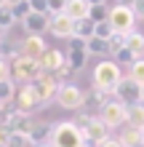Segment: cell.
<instances>
[{
    "label": "cell",
    "instance_id": "4",
    "mask_svg": "<svg viewBox=\"0 0 144 147\" xmlns=\"http://www.w3.org/2000/svg\"><path fill=\"white\" fill-rule=\"evenodd\" d=\"M11 75H13L19 83H24V86H32V83H35L40 75H43V70H40V64L35 62V59L16 56L13 62H11Z\"/></svg>",
    "mask_w": 144,
    "mask_h": 147
},
{
    "label": "cell",
    "instance_id": "30",
    "mask_svg": "<svg viewBox=\"0 0 144 147\" xmlns=\"http://www.w3.org/2000/svg\"><path fill=\"white\" fill-rule=\"evenodd\" d=\"M5 147H29V136H24V134H8V144Z\"/></svg>",
    "mask_w": 144,
    "mask_h": 147
},
{
    "label": "cell",
    "instance_id": "11",
    "mask_svg": "<svg viewBox=\"0 0 144 147\" xmlns=\"http://www.w3.org/2000/svg\"><path fill=\"white\" fill-rule=\"evenodd\" d=\"M46 51H48V46H46L43 35H27V38H24V43H21V56L35 59V62L46 54Z\"/></svg>",
    "mask_w": 144,
    "mask_h": 147
},
{
    "label": "cell",
    "instance_id": "35",
    "mask_svg": "<svg viewBox=\"0 0 144 147\" xmlns=\"http://www.w3.org/2000/svg\"><path fill=\"white\" fill-rule=\"evenodd\" d=\"M72 72H75V70H72V67H70V64H67V62H64V67H62V70H59V72H56V80H59V83H62V80H67V78H70Z\"/></svg>",
    "mask_w": 144,
    "mask_h": 147
},
{
    "label": "cell",
    "instance_id": "18",
    "mask_svg": "<svg viewBox=\"0 0 144 147\" xmlns=\"http://www.w3.org/2000/svg\"><path fill=\"white\" fill-rule=\"evenodd\" d=\"M64 13L70 16L72 22H83V19H88V16H91V5L86 3V0H67Z\"/></svg>",
    "mask_w": 144,
    "mask_h": 147
},
{
    "label": "cell",
    "instance_id": "12",
    "mask_svg": "<svg viewBox=\"0 0 144 147\" xmlns=\"http://www.w3.org/2000/svg\"><path fill=\"white\" fill-rule=\"evenodd\" d=\"M32 120L27 112H21V110H13L11 112V120H8V134H24V136H29V131H32Z\"/></svg>",
    "mask_w": 144,
    "mask_h": 147
},
{
    "label": "cell",
    "instance_id": "25",
    "mask_svg": "<svg viewBox=\"0 0 144 147\" xmlns=\"http://www.w3.org/2000/svg\"><path fill=\"white\" fill-rule=\"evenodd\" d=\"M13 24H16V19H13V11H11L8 5H0V30L5 32V30H11Z\"/></svg>",
    "mask_w": 144,
    "mask_h": 147
},
{
    "label": "cell",
    "instance_id": "47",
    "mask_svg": "<svg viewBox=\"0 0 144 147\" xmlns=\"http://www.w3.org/2000/svg\"><path fill=\"white\" fill-rule=\"evenodd\" d=\"M88 147H91V144H88Z\"/></svg>",
    "mask_w": 144,
    "mask_h": 147
},
{
    "label": "cell",
    "instance_id": "46",
    "mask_svg": "<svg viewBox=\"0 0 144 147\" xmlns=\"http://www.w3.org/2000/svg\"><path fill=\"white\" fill-rule=\"evenodd\" d=\"M141 105H144V94H141Z\"/></svg>",
    "mask_w": 144,
    "mask_h": 147
},
{
    "label": "cell",
    "instance_id": "28",
    "mask_svg": "<svg viewBox=\"0 0 144 147\" xmlns=\"http://www.w3.org/2000/svg\"><path fill=\"white\" fill-rule=\"evenodd\" d=\"M112 35H115V30L109 27V22H101L94 27V38H99V40H109Z\"/></svg>",
    "mask_w": 144,
    "mask_h": 147
},
{
    "label": "cell",
    "instance_id": "40",
    "mask_svg": "<svg viewBox=\"0 0 144 147\" xmlns=\"http://www.w3.org/2000/svg\"><path fill=\"white\" fill-rule=\"evenodd\" d=\"M115 5H125V8H133V5H136V0H117Z\"/></svg>",
    "mask_w": 144,
    "mask_h": 147
},
{
    "label": "cell",
    "instance_id": "27",
    "mask_svg": "<svg viewBox=\"0 0 144 147\" xmlns=\"http://www.w3.org/2000/svg\"><path fill=\"white\" fill-rule=\"evenodd\" d=\"M107 16H109V8H107V5H94L88 19L94 22V24H101V22H107Z\"/></svg>",
    "mask_w": 144,
    "mask_h": 147
},
{
    "label": "cell",
    "instance_id": "43",
    "mask_svg": "<svg viewBox=\"0 0 144 147\" xmlns=\"http://www.w3.org/2000/svg\"><path fill=\"white\" fill-rule=\"evenodd\" d=\"M3 38H5V32H3V30H0V46H3Z\"/></svg>",
    "mask_w": 144,
    "mask_h": 147
},
{
    "label": "cell",
    "instance_id": "6",
    "mask_svg": "<svg viewBox=\"0 0 144 147\" xmlns=\"http://www.w3.org/2000/svg\"><path fill=\"white\" fill-rule=\"evenodd\" d=\"M56 102L64 110H80L86 105V91L75 83H62L59 86V94H56Z\"/></svg>",
    "mask_w": 144,
    "mask_h": 147
},
{
    "label": "cell",
    "instance_id": "31",
    "mask_svg": "<svg viewBox=\"0 0 144 147\" xmlns=\"http://www.w3.org/2000/svg\"><path fill=\"white\" fill-rule=\"evenodd\" d=\"M11 11H13V19H16V22H24V19H27V16L32 13L29 0H27V3H21V5H16V8H11Z\"/></svg>",
    "mask_w": 144,
    "mask_h": 147
},
{
    "label": "cell",
    "instance_id": "36",
    "mask_svg": "<svg viewBox=\"0 0 144 147\" xmlns=\"http://www.w3.org/2000/svg\"><path fill=\"white\" fill-rule=\"evenodd\" d=\"M8 120H11V110H8V107H0V128H5Z\"/></svg>",
    "mask_w": 144,
    "mask_h": 147
},
{
    "label": "cell",
    "instance_id": "45",
    "mask_svg": "<svg viewBox=\"0 0 144 147\" xmlns=\"http://www.w3.org/2000/svg\"><path fill=\"white\" fill-rule=\"evenodd\" d=\"M0 5H5V0H0Z\"/></svg>",
    "mask_w": 144,
    "mask_h": 147
},
{
    "label": "cell",
    "instance_id": "14",
    "mask_svg": "<svg viewBox=\"0 0 144 147\" xmlns=\"http://www.w3.org/2000/svg\"><path fill=\"white\" fill-rule=\"evenodd\" d=\"M83 134H86V139L94 144V147H96V144H101L104 139H109V128L99 120V115H94V118H91V123H88V128H86Z\"/></svg>",
    "mask_w": 144,
    "mask_h": 147
},
{
    "label": "cell",
    "instance_id": "19",
    "mask_svg": "<svg viewBox=\"0 0 144 147\" xmlns=\"http://www.w3.org/2000/svg\"><path fill=\"white\" fill-rule=\"evenodd\" d=\"M125 126L133 128V131H141V134H144V105L128 107V120H125Z\"/></svg>",
    "mask_w": 144,
    "mask_h": 147
},
{
    "label": "cell",
    "instance_id": "26",
    "mask_svg": "<svg viewBox=\"0 0 144 147\" xmlns=\"http://www.w3.org/2000/svg\"><path fill=\"white\" fill-rule=\"evenodd\" d=\"M107 48H109V54H112V56L117 54V51H123V48H125V35H120V32H115V35L107 40Z\"/></svg>",
    "mask_w": 144,
    "mask_h": 147
},
{
    "label": "cell",
    "instance_id": "2",
    "mask_svg": "<svg viewBox=\"0 0 144 147\" xmlns=\"http://www.w3.org/2000/svg\"><path fill=\"white\" fill-rule=\"evenodd\" d=\"M51 144L54 147H88V139L72 120H62V123H54Z\"/></svg>",
    "mask_w": 144,
    "mask_h": 147
},
{
    "label": "cell",
    "instance_id": "8",
    "mask_svg": "<svg viewBox=\"0 0 144 147\" xmlns=\"http://www.w3.org/2000/svg\"><path fill=\"white\" fill-rule=\"evenodd\" d=\"M141 94H144L141 86H136L131 78H123L120 86L115 88V99L123 102L125 107H133V105H141Z\"/></svg>",
    "mask_w": 144,
    "mask_h": 147
},
{
    "label": "cell",
    "instance_id": "13",
    "mask_svg": "<svg viewBox=\"0 0 144 147\" xmlns=\"http://www.w3.org/2000/svg\"><path fill=\"white\" fill-rule=\"evenodd\" d=\"M72 30H75V22L67 13L51 16V24H48V32H51V35H56V38H72Z\"/></svg>",
    "mask_w": 144,
    "mask_h": 147
},
{
    "label": "cell",
    "instance_id": "21",
    "mask_svg": "<svg viewBox=\"0 0 144 147\" xmlns=\"http://www.w3.org/2000/svg\"><path fill=\"white\" fill-rule=\"evenodd\" d=\"M94 27L96 24L91 22V19H83V22H75V30H72V38H78V40H91L94 38Z\"/></svg>",
    "mask_w": 144,
    "mask_h": 147
},
{
    "label": "cell",
    "instance_id": "15",
    "mask_svg": "<svg viewBox=\"0 0 144 147\" xmlns=\"http://www.w3.org/2000/svg\"><path fill=\"white\" fill-rule=\"evenodd\" d=\"M21 24H24V30H27V35H43V32L48 30V24H51V16H48V13H35V11H32Z\"/></svg>",
    "mask_w": 144,
    "mask_h": 147
},
{
    "label": "cell",
    "instance_id": "37",
    "mask_svg": "<svg viewBox=\"0 0 144 147\" xmlns=\"http://www.w3.org/2000/svg\"><path fill=\"white\" fill-rule=\"evenodd\" d=\"M133 13H136V19H144V0H136V5H133Z\"/></svg>",
    "mask_w": 144,
    "mask_h": 147
},
{
    "label": "cell",
    "instance_id": "44",
    "mask_svg": "<svg viewBox=\"0 0 144 147\" xmlns=\"http://www.w3.org/2000/svg\"><path fill=\"white\" fill-rule=\"evenodd\" d=\"M40 147H54V144H51V142H48V144H40Z\"/></svg>",
    "mask_w": 144,
    "mask_h": 147
},
{
    "label": "cell",
    "instance_id": "16",
    "mask_svg": "<svg viewBox=\"0 0 144 147\" xmlns=\"http://www.w3.org/2000/svg\"><path fill=\"white\" fill-rule=\"evenodd\" d=\"M51 134H54V126L40 120V123H32V131H29V144L32 147H40V144H48L51 142Z\"/></svg>",
    "mask_w": 144,
    "mask_h": 147
},
{
    "label": "cell",
    "instance_id": "24",
    "mask_svg": "<svg viewBox=\"0 0 144 147\" xmlns=\"http://www.w3.org/2000/svg\"><path fill=\"white\" fill-rule=\"evenodd\" d=\"M86 51H88V54H96V56H104V54H109L107 40H99V38H91V40H86Z\"/></svg>",
    "mask_w": 144,
    "mask_h": 147
},
{
    "label": "cell",
    "instance_id": "34",
    "mask_svg": "<svg viewBox=\"0 0 144 147\" xmlns=\"http://www.w3.org/2000/svg\"><path fill=\"white\" fill-rule=\"evenodd\" d=\"M3 80H11V67H8V62L0 56V83Z\"/></svg>",
    "mask_w": 144,
    "mask_h": 147
},
{
    "label": "cell",
    "instance_id": "38",
    "mask_svg": "<svg viewBox=\"0 0 144 147\" xmlns=\"http://www.w3.org/2000/svg\"><path fill=\"white\" fill-rule=\"evenodd\" d=\"M96 147H123V144H120V139H112V136H109V139H104V142L96 144Z\"/></svg>",
    "mask_w": 144,
    "mask_h": 147
},
{
    "label": "cell",
    "instance_id": "41",
    "mask_svg": "<svg viewBox=\"0 0 144 147\" xmlns=\"http://www.w3.org/2000/svg\"><path fill=\"white\" fill-rule=\"evenodd\" d=\"M21 3H27V0H5L8 8H16V5H21Z\"/></svg>",
    "mask_w": 144,
    "mask_h": 147
},
{
    "label": "cell",
    "instance_id": "5",
    "mask_svg": "<svg viewBox=\"0 0 144 147\" xmlns=\"http://www.w3.org/2000/svg\"><path fill=\"white\" fill-rule=\"evenodd\" d=\"M99 120L107 128H120V126H125V120H128V107H125L123 102H117V99H109L107 105L99 110Z\"/></svg>",
    "mask_w": 144,
    "mask_h": 147
},
{
    "label": "cell",
    "instance_id": "39",
    "mask_svg": "<svg viewBox=\"0 0 144 147\" xmlns=\"http://www.w3.org/2000/svg\"><path fill=\"white\" fill-rule=\"evenodd\" d=\"M8 144V128H0V147Z\"/></svg>",
    "mask_w": 144,
    "mask_h": 147
},
{
    "label": "cell",
    "instance_id": "22",
    "mask_svg": "<svg viewBox=\"0 0 144 147\" xmlns=\"http://www.w3.org/2000/svg\"><path fill=\"white\" fill-rule=\"evenodd\" d=\"M16 83L13 80H3L0 83V107H8V102H13L16 99Z\"/></svg>",
    "mask_w": 144,
    "mask_h": 147
},
{
    "label": "cell",
    "instance_id": "29",
    "mask_svg": "<svg viewBox=\"0 0 144 147\" xmlns=\"http://www.w3.org/2000/svg\"><path fill=\"white\" fill-rule=\"evenodd\" d=\"M115 62L120 64V67H131L133 62H136V56H133L128 48H123V51H117V54H115Z\"/></svg>",
    "mask_w": 144,
    "mask_h": 147
},
{
    "label": "cell",
    "instance_id": "3",
    "mask_svg": "<svg viewBox=\"0 0 144 147\" xmlns=\"http://www.w3.org/2000/svg\"><path fill=\"white\" fill-rule=\"evenodd\" d=\"M107 22H109V27L115 32H120V35H131V32L136 30V13H133V8H125V5H112Z\"/></svg>",
    "mask_w": 144,
    "mask_h": 147
},
{
    "label": "cell",
    "instance_id": "7",
    "mask_svg": "<svg viewBox=\"0 0 144 147\" xmlns=\"http://www.w3.org/2000/svg\"><path fill=\"white\" fill-rule=\"evenodd\" d=\"M59 86H62V83L56 80V75H48V72H43V75H40L35 83H32V88H35V96H38V102H40V105H48L51 99H56Z\"/></svg>",
    "mask_w": 144,
    "mask_h": 147
},
{
    "label": "cell",
    "instance_id": "17",
    "mask_svg": "<svg viewBox=\"0 0 144 147\" xmlns=\"http://www.w3.org/2000/svg\"><path fill=\"white\" fill-rule=\"evenodd\" d=\"M16 105H19L16 110H21V112H27V115H29V110L40 105L38 96H35V88H32V86H21V88L16 91Z\"/></svg>",
    "mask_w": 144,
    "mask_h": 147
},
{
    "label": "cell",
    "instance_id": "20",
    "mask_svg": "<svg viewBox=\"0 0 144 147\" xmlns=\"http://www.w3.org/2000/svg\"><path fill=\"white\" fill-rule=\"evenodd\" d=\"M125 48H128L136 59H144V35L136 32V30H133L131 35H125Z\"/></svg>",
    "mask_w": 144,
    "mask_h": 147
},
{
    "label": "cell",
    "instance_id": "23",
    "mask_svg": "<svg viewBox=\"0 0 144 147\" xmlns=\"http://www.w3.org/2000/svg\"><path fill=\"white\" fill-rule=\"evenodd\" d=\"M128 78H131L136 86H141V88H144V59H136V62L128 67Z\"/></svg>",
    "mask_w": 144,
    "mask_h": 147
},
{
    "label": "cell",
    "instance_id": "33",
    "mask_svg": "<svg viewBox=\"0 0 144 147\" xmlns=\"http://www.w3.org/2000/svg\"><path fill=\"white\" fill-rule=\"evenodd\" d=\"M29 8L35 13H48V0H29Z\"/></svg>",
    "mask_w": 144,
    "mask_h": 147
},
{
    "label": "cell",
    "instance_id": "42",
    "mask_svg": "<svg viewBox=\"0 0 144 147\" xmlns=\"http://www.w3.org/2000/svg\"><path fill=\"white\" fill-rule=\"evenodd\" d=\"M86 3L94 8V5H107V0H86Z\"/></svg>",
    "mask_w": 144,
    "mask_h": 147
},
{
    "label": "cell",
    "instance_id": "10",
    "mask_svg": "<svg viewBox=\"0 0 144 147\" xmlns=\"http://www.w3.org/2000/svg\"><path fill=\"white\" fill-rule=\"evenodd\" d=\"M70 40H72V43H70V51H67V64L78 72V70L86 67L88 51H86V43H83V40H78V38H70Z\"/></svg>",
    "mask_w": 144,
    "mask_h": 147
},
{
    "label": "cell",
    "instance_id": "32",
    "mask_svg": "<svg viewBox=\"0 0 144 147\" xmlns=\"http://www.w3.org/2000/svg\"><path fill=\"white\" fill-rule=\"evenodd\" d=\"M64 8H67V0H48V16L64 13Z\"/></svg>",
    "mask_w": 144,
    "mask_h": 147
},
{
    "label": "cell",
    "instance_id": "1",
    "mask_svg": "<svg viewBox=\"0 0 144 147\" xmlns=\"http://www.w3.org/2000/svg\"><path fill=\"white\" fill-rule=\"evenodd\" d=\"M123 80V67L115 62V59H101V62L94 67V78H91V83H94L96 91H104V94H115V88L120 86Z\"/></svg>",
    "mask_w": 144,
    "mask_h": 147
},
{
    "label": "cell",
    "instance_id": "9",
    "mask_svg": "<svg viewBox=\"0 0 144 147\" xmlns=\"http://www.w3.org/2000/svg\"><path fill=\"white\" fill-rule=\"evenodd\" d=\"M64 62H67V54H62L59 48H48L46 54L38 59L40 70H43V72H48V75H56V72L64 67Z\"/></svg>",
    "mask_w": 144,
    "mask_h": 147
}]
</instances>
